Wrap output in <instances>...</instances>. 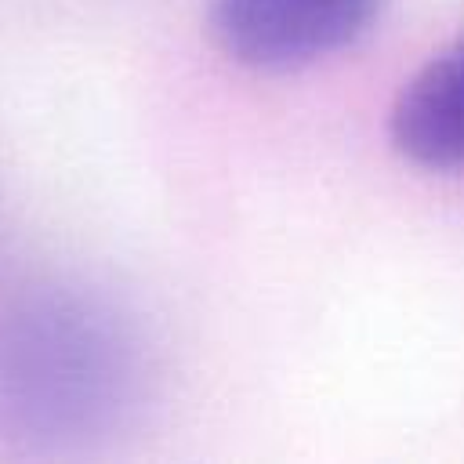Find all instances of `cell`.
<instances>
[{"label": "cell", "mask_w": 464, "mask_h": 464, "mask_svg": "<svg viewBox=\"0 0 464 464\" xmlns=\"http://www.w3.org/2000/svg\"><path fill=\"white\" fill-rule=\"evenodd\" d=\"M388 138L420 170L464 174V36L435 51L399 87Z\"/></svg>", "instance_id": "obj_3"}, {"label": "cell", "mask_w": 464, "mask_h": 464, "mask_svg": "<svg viewBox=\"0 0 464 464\" xmlns=\"http://www.w3.org/2000/svg\"><path fill=\"white\" fill-rule=\"evenodd\" d=\"M141 352L127 319L76 286H36L0 308V420L33 439H87L130 406Z\"/></svg>", "instance_id": "obj_1"}, {"label": "cell", "mask_w": 464, "mask_h": 464, "mask_svg": "<svg viewBox=\"0 0 464 464\" xmlns=\"http://www.w3.org/2000/svg\"><path fill=\"white\" fill-rule=\"evenodd\" d=\"M384 0H210L214 47L254 72L315 65L370 33Z\"/></svg>", "instance_id": "obj_2"}]
</instances>
